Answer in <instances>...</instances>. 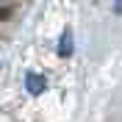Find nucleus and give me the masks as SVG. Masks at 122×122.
Wrapping results in <instances>:
<instances>
[{
  "mask_svg": "<svg viewBox=\"0 0 122 122\" xmlns=\"http://www.w3.org/2000/svg\"><path fill=\"white\" fill-rule=\"evenodd\" d=\"M22 83H25V92H28V94H42V92L47 89V78L42 75V72H36V69H30V72H25Z\"/></svg>",
  "mask_w": 122,
  "mask_h": 122,
  "instance_id": "1",
  "label": "nucleus"
},
{
  "mask_svg": "<svg viewBox=\"0 0 122 122\" xmlns=\"http://www.w3.org/2000/svg\"><path fill=\"white\" fill-rule=\"evenodd\" d=\"M56 53L61 58H69V56L75 53V36H72V28H64L58 36V45H56Z\"/></svg>",
  "mask_w": 122,
  "mask_h": 122,
  "instance_id": "2",
  "label": "nucleus"
},
{
  "mask_svg": "<svg viewBox=\"0 0 122 122\" xmlns=\"http://www.w3.org/2000/svg\"><path fill=\"white\" fill-rule=\"evenodd\" d=\"M114 14L122 17V0H114Z\"/></svg>",
  "mask_w": 122,
  "mask_h": 122,
  "instance_id": "3",
  "label": "nucleus"
},
{
  "mask_svg": "<svg viewBox=\"0 0 122 122\" xmlns=\"http://www.w3.org/2000/svg\"><path fill=\"white\" fill-rule=\"evenodd\" d=\"M3 3H6V0H0V6H3Z\"/></svg>",
  "mask_w": 122,
  "mask_h": 122,
  "instance_id": "4",
  "label": "nucleus"
}]
</instances>
